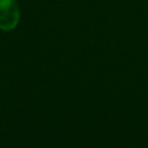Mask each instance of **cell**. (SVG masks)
<instances>
[{
    "label": "cell",
    "instance_id": "obj_1",
    "mask_svg": "<svg viewBox=\"0 0 148 148\" xmlns=\"http://www.w3.org/2000/svg\"><path fill=\"white\" fill-rule=\"evenodd\" d=\"M21 12L17 0H0V30L12 31L20 22Z\"/></svg>",
    "mask_w": 148,
    "mask_h": 148
}]
</instances>
